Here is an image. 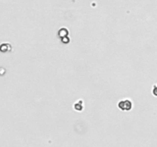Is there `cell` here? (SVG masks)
<instances>
[{
    "label": "cell",
    "mask_w": 157,
    "mask_h": 147,
    "mask_svg": "<svg viewBox=\"0 0 157 147\" xmlns=\"http://www.w3.org/2000/svg\"><path fill=\"white\" fill-rule=\"evenodd\" d=\"M119 108L123 110H130L132 108V103L130 100H125L119 103Z\"/></svg>",
    "instance_id": "cell-1"
}]
</instances>
